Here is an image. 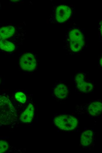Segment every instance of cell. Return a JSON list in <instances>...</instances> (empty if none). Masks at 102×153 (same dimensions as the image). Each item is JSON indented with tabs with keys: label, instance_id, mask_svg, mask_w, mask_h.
Instances as JSON below:
<instances>
[{
	"label": "cell",
	"instance_id": "6da1fadb",
	"mask_svg": "<svg viewBox=\"0 0 102 153\" xmlns=\"http://www.w3.org/2000/svg\"><path fill=\"white\" fill-rule=\"evenodd\" d=\"M0 122L4 125L13 124L17 120L15 108L7 95L0 97Z\"/></svg>",
	"mask_w": 102,
	"mask_h": 153
},
{
	"label": "cell",
	"instance_id": "7a4b0ae2",
	"mask_svg": "<svg viewBox=\"0 0 102 153\" xmlns=\"http://www.w3.org/2000/svg\"><path fill=\"white\" fill-rule=\"evenodd\" d=\"M20 69L25 74H30L36 70L38 62L36 57L31 52H26L22 54L19 59Z\"/></svg>",
	"mask_w": 102,
	"mask_h": 153
},
{
	"label": "cell",
	"instance_id": "3957f363",
	"mask_svg": "<svg viewBox=\"0 0 102 153\" xmlns=\"http://www.w3.org/2000/svg\"><path fill=\"white\" fill-rule=\"evenodd\" d=\"M53 121L57 127L65 131L74 129L76 127L78 123L76 118L68 114L58 115L54 118Z\"/></svg>",
	"mask_w": 102,
	"mask_h": 153
},
{
	"label": "cell",
	"instance_id": "277c9868",
	"mask_svg": "<svg viewBox=\"0 0 102 153\" xmlns=\"http://www.w3.org/2000/svg\"><path fill=\"white\" fill-rule=\"evenodd\" d=\"M69 47L74 52L80 51L84 43L83 35L79 30L77 29H72L68 34Z\"/></svg>",
	"mask_w": 102,
	"mask_h": 153
},
{
	"label": "cell",
	"instance_id": "5b68a950",
	"mask_svg": "<svg viewBox=\"0 0 102 153\" xmlns=\"http://www.w3.org/2000/svg\"><path fill=\"white\" fill-rule=\"evenodd\" d=\"M85 79V76L82 73H80L76 76L75 80L77 88L82 92H90L93 89L94 85L91 83L86 82Z\"/></svg>",
	"mask_w": 102,
	"mask_h": 153
},
{
	"label": "cell",
	"instance_id": "8992f818",
	"mask_svg": "<svg viewBox=\"0 0 102 153\" xmlns=\"http://www.w3.org/2000/svg\"><path fill=\"white\" fill-rule=\"evenodd\" d=\"M71 14V9L66 5H60L56 8V19L59 22L62 23L65 21L69 18Z\"/></svg>",
	"mask_w": 102,
	"mask_h": 153
},
{
	"label": "cell",
	"instance_id": "52a82bcc",
	"mask_svg": "<svg viewBox=\"0 0 102 153\" xmlns=\"http://www.w3.org/2000/svg\"><path fill=\"white\" fill-rule=\"evenodd\" d=\"M35 107L33 104L30 102L28 104L25 110L22 113L20 119L23 123L30 122L34 116Z\"/></svg>",
	"mask_w": 102,
	"mask_h": 153
},
{
	"label": "cell",
	"instance_id": "ba28073f",
	"mask_svg": "<svg viewBox=\"0 0 102 153\" xmlns=\"http://www.w3.org/2000/svg\"><path fill=\"white\" fill-rule=\"evenodd\" d=\"M53 93L55 96L60 99H64L67 96L68 90L67 85L64 84H57L53 89Z\"/></svg>",
	"mask_w": 102,
	"mask_h": 153
},
{
	"label": "cell",
	"instance_id": "9c48e42d",
	"mask_svg": "<svg viewBox=\"0 0 102 153\" xmlns=\"http://www.w3.org/2000/svg\"><path fill=\"white\" fill-rule=\"evenodd\" d=\"M89 114L93 116H99L102 112V103L95 101L91 103L88 108Z\"/></svg>",
	"mask_w": 102,
	"mask_h": 153
},
{
	"label": "cell",
	"instance_id": "30bf717a",
	"mask_svg": "<svg viewBox=\"0 0 102 153\" xmlns=\"http://www.w3.org/2000/svg\"><path fill=\"white\" fill-rule=\"evenodd\" d=\"M93 132L91 130H88L83 132L80 137L81 145L84 147L90 145L93 141Z\"/></svg>",
	"mask_w": 102,
	"mask_h": 153
},
{
	"label": "cell",
	"instance_id": "8fae6325",
	"mask_svg": "<svg viewBox=\"0 0 102 153\" xmlns=\"http://www.w3.org/2000/svg\"><path fill=\"white\" fill-rule=\"evenodd\" d=\"M0 36L3 39L8 38L12 36L14 33L15 29L13 26L3 27L0 29Z\"/></svg>",
	"mask_w": 102,
	"mask_h": 153
},
{
	"label": "cell",
	"instance_id": "7c38bea8",
	"mask_svg": "<svg viewBox=\"0 0 102 153\" xmlns=\"http://www.w3.org/2000/svg\"><path fill=\"white\" fill-rule=\"evenodd\" d=\"M0 47L1 50L8 52L13 51L15 49V46L13 43L3 39L0 40Z\"/></svg>",
	"mask_w": 102,
	"mask_h": 153
},
{
	"label": "cell",
	"instance_id": "4fadbf2b",
	"mask_svg": "<svg viewBox=\"0 0 102 153\" xmlns=\"http://www.w3.org/2000/svg\"><path fill=\"white\" fill-rule=\"evenodd\" d=\"M14 97L15 100L17 102L22 104L25 103L27 100L26 94L21 91L15 92L14 94Z\"/></svg>",
	"mask_w": 102,
	"mask_h": 153
},
{
	"label": "cell",
	"instance_id": "5bb4252c",
	"mask_svg": "<svg viewBox=\"0 0 102 153\" xmlns=\"http://www.w3.org/2000/svg\"><path fill=\"white\" fill-rule=\"evenodd\" d=\"M9 145L8 142L4 140L0 141V152L2 153L6 152L8 149Z\"/></svg>",
	"mask_w": 102,
	"mask_h": 153
},
{
	"label": "cell",
	"instance_id": "9a60e30c",
	"mask_svg": "<svg viewBox=\"0 0 102 153\" xmlns=\"http://www.w3.org/2000/svg\"><path fill=\"white\" fill-rule=\"evenodd\" d=\"M100 30L101 35V36L102 37V21H101V24H100Z\"/></svg>",
	"mask_w": 102,
	"mask_h": 153
},
{
	"label": "cell",
	"instance_id": "2e32d148",
	"mask_svg": "<svg viewBox=\"0 0 102 153\" xmlns=\"http://www.w3.org/2000/svg\"><path fill=\"white\" fill-rule=\"evenodd\" d=\"M100 63L101 66L102 67V57L101 58L100 60Z\"/></svg>",
	"mask_w": 102,
	"mask_h": 153
}]
</instances>
